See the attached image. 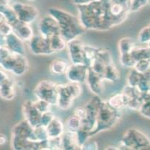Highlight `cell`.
I'll return each instance as SVG.
<instances>
[{
  "label": "cell",
  "instance_id": "obj_3",
  "mask_svg": "<svg viewBox=\"0 0 150 150\" xmlns=\"http://www.w3.org/2000/svg\"><path fill=\"white\" fill-rule=\"evenodd\" d=\"M120 118V110L111 107L108 101H102L96 119V128L93 132L92 137L100 132L112 129Z\"/></svg>",
  "mask_w": 150,
  "mask_h": 150
},
{
  "label": "cell",
  "instance_id": "obj_24",
  "mask_svg": "<svg viewBox=\"0 0 150 150\" xmlns=\"http://www.w3.org/2000/svg\"><path fill=\"white\" fill-rule=\"evenodd\" d=\"M50 43L52 50L54 52V53L63 51L66 50L67 47V41L61 34L50 38Z\"/></svg>",
  "mask_w": 150,
  "mask_h": 150
},
{
  "label": "cell",
  "instance_id": "obj_15",
  "mask_svg": "<svg viewBox=\"0 0 150 150\" xmlns=\"http://www.w3.org/2000/svg\"><path fill=\"white\" fill-rule=\"evenodd\" d=\"M85 82L87 83L90 91L95 95L100 96L102 94L104 80L102 76L94 72L90 68H88Z\"/></svg>",
  "mask_w": 150,
  "mask_h": 150
},
{
  "label": "cell",
  "instance_id": "obj_46",
  "mask_svg": "<svg viewBox=\"0 0 150 150\" xmlns=\"http://www.w3.org/2000/svg\"><path fill=\"white\" fill-rule=\"evenodd\" d=\"M11 79H13V78L11 76L10 73L5 71L2 67H0V86L5 84V83Z\"/></svg>",
  "mask_w": 150,
  "mask_h": 150
},
{
  "label": "cell",
  "instance_id": "obj_51",
  "mask_svg": "<svg viewBox=\"0 0 150 150\" xmlns=\"http://www.w3.org/2000/svg\"><path fill=\"white\" fill-rule=\"evenodd\" d=\"M0 3L10 4V3H9V0H0Z\"/></svg>",
  "mask_w": 150,
  "mask_h": 150
},
{
  "label": "cell",
  "instance_id": "obj_36",
  "mask_svg": "<svg viewBox=\"0 0 150 150\" xmlns=\"http://www.w3.org/2000/svg\"><path fill=\"white\" fill-rule=\"evenodd\" d=\"M35 134L37 141H38V142L46 140L49 139L46 127H44V126H39L38 127L35 128Z\"/></svg>",
  "mask_w": 150,
  "mask_h": 150
},
{
  "label": "cell",
  "instance_id": "obj_4",
  "mask_svg": "<svg viewBox=\"0 0 150 150\" xmlns=\"http://www.w3.org/2000/svg\"><path fill=\"white\" fill-rule=\"evenodd\" d=\"M58 102L57 107L62 111L69 109L76 99L82 93L81 83L69 82L64 84H58Z\"/></svg>",
  "mask_w": 150,
  "mask_h": 150
},
{
  "label": "cell",
  "instance_id": "obj_31",
  "mask_svg": "<svg viewBox=\"0 0 150 150\" xmlns=\"http://www.w3.org/2000/svg\"><path fill=\"white\" fill-rule=\"evenodd\" d=\"M132 55L136 61L141 60H150V49L146 47H135L132 51Z\"/></svg>",
  "mask_w": 150,
  "mask_h": 150
},
{
  "label": "cell",
  "instance_id": "obj_6",
  "mask_svg": "<svg viewBox=\"0 0 150 150\" xmlns=\"http://www.w3.org/2000/svg\"><path fill=\"white\" fill-rule=\"evenodd\" d=\"M150 146V140L141 131L129 129L122 137L120 149H142Z\"/></svg>",
  "mask_w": 150,
  "mask_h": 150
},
{
  "label": "cell",
  "instance_id": "obj_18",
  "mask_svg": "<svg viewBox=\"0 0 150 150\" xmlns=\"http://www.w3.org/2000/svg\"><path fill=\"white\" fill-rule=\"evenodd\" d=\"M61 146L64 150H76L81 149L76 132L72 131L66 129L64 134L61 135Z\"/></svg>",
  "mask_w": 150,
  "mask_h": 150
},
{
  "label": "cell",
  "instance_id": "obj_52",
  "mask_svg": "<svg viewBox=\"0 0 150 150\" xmlns=\"http://www.w3.org/2000/svg\"><path fill=\"white\" fill-rule=\"evenodd\" d=\"M27 1H29V2H31V1H34V0H27Z\"/></svg>",
  "mask_w": 150,
  "mask_h": 150
},
{
  "label": "cell",
  "instance_id": "obj_20",
  "mask_svg": "<svg viewBox=\"0 0 150 150\" xmlns=\"http://www.w3.org/2000/svg\"><path fill=\"white\" fill-rule=\"evenodd\" d=\"M65 125L63 123L61 119L58 117H55L51 122L46 126V131L49 138H56L61 137L65 131Z\"/></svg>",
  "mask_w": 150,
  "mask_h": 150
},
{
  "label": "cell",
  "instance_id": "obj_12",
  "mask_svg": "<svg viewBox=\"0 0 150 150\" xmlns=\"http://www.w3.org/2000/svg\"><path fill=\"white\" fill-rule=\"evenodd\" d=\"M22 112L24 119L27 121L33 128L40 126L41 113L35 107L34 101L26 100L22 104Z\"/></svg>",
  "mask_w": 150,
  "mask_h": 150
},
{
  "label": "cell",
  "instance_id": "obj_41",
  "mask_svg": "<svg viewBox=\"0 0 150 150\" xmlns=\"http://www.w3.org/2000/svg\"><path fill=\"white\" fill-rule=\"evenodd\" d=\"M149 0H131V12H135L145 6Z\"/></svg>",
  "mask_w": 150,
  "mask_h": 150
},
{
  "label": "cell",
  "instance_id": "obj_22",
  "mask_svg": "<svg viewBox=\"0 0 150 150\" xmlns=\"http://www.w3.org/2000/svg\"><path fill=\"white\" fill-rule=\"evenodd\" d=\"M129 100L130 98L122 91L121 93L112 95L107 101L112 107L117 110H121L123 107H127Z\"/></svg>",
  "mask_w": 150,
  "mask_h": 150
},
{
  "label": "cell",
  "instance_id": "obj_39",
  "mask_svg": "<svg viewBox=\"0 0 150 150\" xmlns=\"http://www.w3.org/2000/svg\"><path fill=\"white\" fill-rule=\"evenodd\" d=\"M54 117H55V116H54V113L52 112L51 110L43 113L41 114V117H40V126L46 127Z\"/></svg>",
  "mask_w": 150,
  "mask_h": 150
},
{
  "label": "cell",
  "instance_id": "obj_27",
  "mask_svg": "<svg viewBox=\"0 0 150 150\" xmlns=\"http://www.w3.org/2000/svg\"><path fill=\"white\" fill-rule=\"evenodd\" d=\"M0 12L5 17V20L11 25L17 21V17L10 4L0 3Z\"/></svg>",
  "mask_w": 150,
  "mask_h": 150
},
{
  "label": "cell",
  "instance_id": "obj_43",
  "mask_svg": "<svg viewBox=\"0 0 150 150\" xmlns=\"http://www.w3.org/2000/svg\"><path fill=\"white\" fill-rule=\"evenodd\" d=\"M48 144H49V149H52V150L62 149L61 137H56V138H49Z\"/></svg>",
  "mask_w": 150,
  "mask_h": 150
},
{
  "label": "cell",
  "instance_id": "obj_13",
  "mask_svg": "<svg viewBox=\"0 0 150 150\" xmlns=\"http://www.w3.org/2000/svg\"><path fill=\"white\" fill-rule=\"evenodd\" d=\"M88 67L86 65L71 64L69 65L65 76L69 82L83 83L86 81Z\"/></svg>",
  "mask_w": 150,
  "mask_h": 150
},
{
  "label": "cell",
  "instance_id": "obj_30",
  "mask_svg": "<svg viewBox=\"0 0 150 150\" xmlns=\"http://www.w3.org/2000/svg\"><path fill=\"white\" fill-rule=\"evenodd\" d=\"M143 78H144L143 74L137 72L134 68H132L126 77V82H127L126 85H129L132 87H137Z\"/></svg>",
  "mask_w": 150,
  "mask_h": 150
},
{
  "label": "cell",
  "instance_id": "obj_33",
  "mask_svg": "<svg viewBox=\"0 0 150 150\" xmlns=\"http://www.w3.org/2000/svg\"><path fill=\"white\" fill-rule=\"evenodd\" d=\"M98 48L91 45H84V52H85L86 60H87V65L89 67L91 63L94 61L96 57Z\"/></svg>",
  "mask_w": 150,
  "mask_h": 150
},
{
  "label": "cell",
  "instance_id": "obj_21",
  "mask_svg": "<svg viewBox=\"0 0 150 150\" xmlns=\"http://www.w3.org/2000/svg\"><path fill=\"white\" fill-rule=\"evenodd\" d=\"M16 95V83L13 78L5 83V84L0 86V98L2 99L5 101H11L15 98Z\"/></svg>",
  "mask_w": 150,
  "mask_h": 150
},
{
  "label": "cell",
  "instance_id": "obj_26",
  "mask_svg": "<svg viewBox=\"0 0 150 150\" xmlns=\"http://www.w3.org/2000/svg\"><path fill=\"white\" fill-rule=\"evenodd\" d=\"M102 101L103 100H102L100 97L98 95H94L93 97L91 98L84 105L88 111V114L97 118Z\"/></svg>",
  "mask_w": 150,
  "mask_h": 150
},
{
  "label": "cell",
  "instance_id": "obj_49",
  "mask_svg": "<svg viewBox=\"0 0 150 150\" xmlns=\"http://www.w3.org/2000/svg\"><path fill=\"white\" fill-rule=\"evenodd\" d=\"M7 141H8V137H7V136L5 134L0 133V146L5 145Z\"/></svg>",
  "mask_w": 150,
  "mask_h": 150
},
{
  "label": "cell",
  "instance_id": "obj_37",
  "mask_svg": "<svg viewBox=\"0 0 150 150\" xmlns=\"http://www.w3.org/2000/svg\"><path fill=\"white\" fill-rule=\"evenodd\" d=\"M34 103H35V107L38 108V110L40 111L41 113H43L46 112V111H50L51 109L52 105L51 104H50L49 102L46 101H43V100H40V99H37L35 101H34Z\"/></svg>",
  "mask_w": 150,
  "mask_h": 150
},
{
  "label": "cell",
  "instance_id": "obj_47",
  "mask_svg": "<svg viewBox=\"0 0 150 150\" xmlns=\"http://www.w3.org/2000/svg\"><path fill=\"white\" fill-rule=\"evenodd\" d=\"M74 114L80 118L81 120L85 119L88 116V111L86 109V107L84 106H81V107H78L76 108L74 111Z\"/></svg>",
  "mask_w": 150,
  "mask_h": 150
},
{
  "label": "cell",
  "instance_id": "obj_16",
  "mask_svg": "<svg viewBox=\"0 0 150 150\" xmlns=\"http://www.w3.org/2000/svg\"><path fill=\"white\" fill-rule=\"evenodd\" d=\"M13 27V32L24 42H29L31 39L35 35L33 29L31 28V25L23 23L17 20L11 24Z\"/></svg>",
  "mask_w": 150,
  "mask_h": 150
},
{
  "label": "cell",
  "instance_id": "obj_7",
  "mask_svg": "<svg viewBox=\"0 0 150 150\" xmlns=\"http://www.w3.org/2000/svg\"><path fill=\"white\" fill-rule=\"evenodd\" d=\"M34 95L37 99L43 100L52 105H57L58 102V83L48 80L40 81L34 89Z\"/></svg>",
  "mask_w": 150,
  "mask_h": 150
},
{
  "label": "cell",
  "instance_id": "obj_8",
  "mask_svg": "<svg viewBox=\"0 0 150 150\" xmlns=\"http://www.w3.org/2000/svg\"><path fill=\"white\" fill-rule=\"evenodd\" d=\"M11 6L16 13L17 19L23 23L31 25L36 21L39 16V11L38 8L30 4L16 2L11 4Z\"/></svg>",
  "mask_w": 150,
  "mask_h": 150
},
{
  "label": "cell",
  "instance_id": "obj_17",
  "mask_svg": "<svg viewBox=\"0 0 150 150\" xmlns=\"http://www.w3.org/2000/svg\"><path fill=\"white\" fill-rule=\"evenodd\" d=\"M25 43L13 32L5 38V46L11 52L18 54L25 55L26 49Z\"/></svg>",
  "mask_w": 150,
  "mask_h": 150
},
{
  "label": "cell",
  "instance_id": "obj_29",
  "mask_svg": "<svg viewBox=\"0 0 150 150\" xmlns=\"http://www.w3.org/2000/svg\"><path fill=\"white\" fill-rule=\"evenodd\" d=\"M65 127L67 130L77 132L82 127V121L79 116L73 114V115L69 116V117L66 119Z\"/></svg>",
  "mask_w": 150,
  "mask_h": 150
},
{
  "label": "cell",
  "instance_id": "obj_14",
  "mask_svg": "<svg viewBox=\"0 0 150 150\" xmlns=\"http://www.w3.org/2000/svg\"><path fill=\"white\" fill-rule=\"evenodd\" d=\"M11 136L37 141L35 134V128L32 127L25 119L20 121L13 126L11 131Z\"/></svg>",
  "mask_w": 150,
  "mask_h": 150
},
{
  "label": "cell",
  "instance_id": "obj_19",
  "mask_svg": "<svg viewBox=\"0 0 150 150\" xmlns=\"http://www.w3.org/2000/svg\"><path fill=\"white\" fill-rule=\"evenodd\" d=\"M11 146L14 150H39V142L11 136Z\"/></svg>",
  "mask_w": 150,
  "mask_h": 150
},
{
  "label": "cell",
  "instance_id": "obj_28",
  "mask_svg": "<svg viewBox=\"0 0 150 150\" xmlns=\"http://www.w3.org/2000/svg\"><path fill=\"white\" fill-rule=\"evenodd\" d=\"M134 47H135L134 42L130 38L124 37L120 39L118 42V50H119L120 54L132 53Z\"/></svg>",
  "mask_w": 150,
  "mask_h": 150
},
{
  "label": "cell",
  "instance_id": "obj_45",
  "mask_svg": "<svg viewBox=\"0 0 150 150\" xmlns=\"http://www.w3.org/2000/svg\"><path fill=\"white\" fill-rule=\"evenodd\" d=\"M99 149L97 142L96 140H93L91 138L86 141L81 147V149L82 150H97Z\"/></svg>",
  "mask_w": 150,
  "mask_h": 150
},
{
  "label": "cell",
  "instance_id": "obj_40",
  "mask_svg": "<svg viewBox=\"0 0 150 150\" xmlns=\"http://www.w3.org/2000/svg\"><path fill=\"white\" fill-rule=\"evenodd\" d=\"M137 39L142 44H148L150 41V29L149 27L144 28L139 32Z\"/></svg>",
  "mask_w": 150,
  "mask_h": 150
},
{
  "label": "cell",
  "instance_id": "obj_5",
  "mask_svg": "<svg viewBox=\"0 0 150 150\" xmlns=\"http://www.w3.org/2000/svg\"><path fill=\"white\" fill-rule=\"evenodd\" d=\"M0 67L13 75L21 77L26 74L29 69V62L25 55L11 52L6 58L0 61Z\"/></svg>",
  "mask_w": 150,
  "mask_h": 150
},
{
  "label": "cell",
  "instance_id": "obj_11",
  "mask_svg": "<svg viewBox=\"0 0 150 150\" xmlns=\"http://www.w3.org/2000/svg\"><path fill=\"white\" fill-rule=\"evenodd\" d=\"M38 29L39 34L48 38L61 34V29L58 22L50 14L43 17L39 20L38 23Z\"/></svg>",
  "mask_w": 150,
  "mask_h": 150
},
{
  "label": "cell",
  "instance_id": "obj_50",
  "mask_svg": "<svg viewBox=\"0 0 150 150\" xmlns=\"http://www.w3.org/2000/svg\"><path fill=\"white\" fill-rule=\"evenodd\" d=\"M6 21V20H5V17L3 16V14H2L1 12H0V25L2 24V23H4V22Z\"/></svg>",
  "mask_w": 150,
  "mask_h": 150
},
{
  "label": "cell",
  "instance_id": "obj_34",
  "mask_svg": "<svg viewBox=\"0 0 150 150\" xmlns=\"http://www.w3.org/2000/svg\"><path fill=\"white\" fill-rule=\"evenodd\" d=\"M96 59L100 60L103 63L107 65L110 63L114 62L112 59V56L110 54V51L105 49H102V48H98L97 53H96Z\"/></svg>",
  "mask_w": 150,
  "mask_h": 150
},
{
  "label": "cell",
  "instance_id": "obj_1",
  "mask_svg": "<svg viewBox=\"0 0 150 150\" xmlns=\"http://www.w3.org/2000/svg\"><path fill=\"white\" fill-rule=\"evenodd\" d=\"M110 0H96L77 5L79 19L85 29L108 31L116 27L108 11Z\"/></svg>",
  "mask_w": 150,
  "mask_h": 150
},
{
  "label": "cell",
  "instance_id": "obj_10",
  "mask_svg": "<svg viewBox=\"0 0 150 150\" xmlns=\"http://www.w3.org/2000/svg\"><path fill=\"white\" fill-rule=\"evenodd\" d=\"M30 51L36 56H50L54 54L50 47V38L40 34L35 35L29 41Z\"/></svg>",
  "mask_w": 150,
  "mask_h": 150
},
{
  "label": "cell",
  "instance_id": "obj_2",
  "mask_svg": "<svg viewBox=\"0 0 150 150\" xmlns=\"http://www.w3.org/2000/svg\"><path fill=\"white\" fill-rule=\"evenodd\" d=\"M48 13L58 22L61 35L67 42L79 38L85 32L86 29L80 23L79 17L55 7L48 8Z\"/></svg>",
  "mask_w": 150,
  "mask_h": 150
},
{
  "label": "cell",
  "instance_id": "obj_9",
  "mask_svg": "<svg viewBox=\"0 0 150 150\" xmlns=\"http://www.w3.org/2000/svg\"><path fill=\"white\" fill-rule=\"evenodd\" d=\"M84 45L85 44L83 43L79 38L68 41L67 50L72 64H82L87 65Z\"/></svg>",
  "mask_w": 150,
  "mask_h": 150
},
{
  "label": "cell",
  "instance_id": "obj_25",
  "mask_svg": "<svg viewBox=\"0 0 150 150\" xmlns=\"http://www.w3.org/2000/svg\"><path fill=\"white\" fill-rule=\"evenodd\" d=\"M69 65L67 62L61 59H56L52 61L50 65V70L53 74L55 75H64L66 74Z\"/></svg>",
  "mask_w": 150,
  "mask_h": 150
},
{
  "label": "cell",
  "instance_id": "obj_44",
  "mask_svg": "<svg viewBox=\"0 0 150 150\" xmlns=\"http://www.w3.org/2000/svg\"><path fill=\"white\" fill-rule=\"evenodd\" d=\"M139 113L144 117L150 119V100L142 104Z\"/></svg>",
  "mask_w": 150,
  "mask_h": 150
},
{
  "label": "cell",
  "instance_id": "obj_35",
  "mask_svg": "<svg viewBox=\"0 0 150 150\" xmlns=\"http://www.w3.org/2000/svg\"><path fill=\"white\" fill-rule=\"evenodd\" d=\"M134 68L140 74H144L150 69V60H141L136 62Z\"/></svg>",
  "mask_w": 150,
  "mask_h": 150
},
{
  "label": "cell",
  "instance_id": "obj_23",
  "mask_svg": "<svg viewBox=\"0 0 150 150\" xmlns=\"http://www.w3.org/2000/svg\"><path fill=\"white\" fill-rule=\"evenodd\" d=\"M102 78L104 81L109 83H114L119 81L120 79V72L116 67L114 62L110 63L105 66V71L102 74Z\"/></svg>",
  "mask_w": 150,
  "mask_h": 150
},
{
  "label": "cell",
  "instance_id": "obj_38",
  "mask_svg": "<svg viewBox=\"0 0 150 150\" xmlns=\"http://www.w3.org/2000/svg\"><path fill=\"white\" fill-rule=\"evenodd\" d=\"M77 134V137H78V142L79 144L80 147H81V146L86 142L88 141L90 138H91V134H90V132L88 131L84 130V129L81 128L76 132Z\"/></svg>",
  "mask_w": 150,
  "mask_h": 150
},
{
  "label": "cell",
  "instance_id": "obj_32",
  "mask_svg": "<svg viewBox=\"0 0 150 150\" xmlns=\"http://www.w3.org/2000/svg\"><path fill=\"white\" fill-rule=\"evenodd\" d=\"M136 62L137 61L131 53L120 55V62L124 68H129V69L134 68L136 64Z\"/></svg>",
  "mask_w": 150,
  "mask_h": 150
},
{
  "label": "cell",
  "instance_id": "obj_42",
  "mask_svg": "<svg viewBox=\"0 0 150 150\" xmlns=\"http://www.w3.org/2000/svg\"><path fill=\"white\" fill-rule=\"evenodd\" d=\"M13 32V27L7 21L4 22L0 25V35L4 37H7Z\"/></svg>",
  "mask_w": 150,
  "mask_h": 150
},
{
  "label": "cell",
  "instance_id": "obj_48",
  "mask_svg": "<svg viewBox=\"0 0 150 150\" xmlns=\"http://www.w3.org/2000/svg\"><path fill=\"white\" fill-rule=\"evenodd\" d=\"M73 3L76 5H85V4L91 3V2L96 1V0H72Z\"/></svg>",
  "mask_w": 150,
  "mask_h": 150
}]
</instances>
